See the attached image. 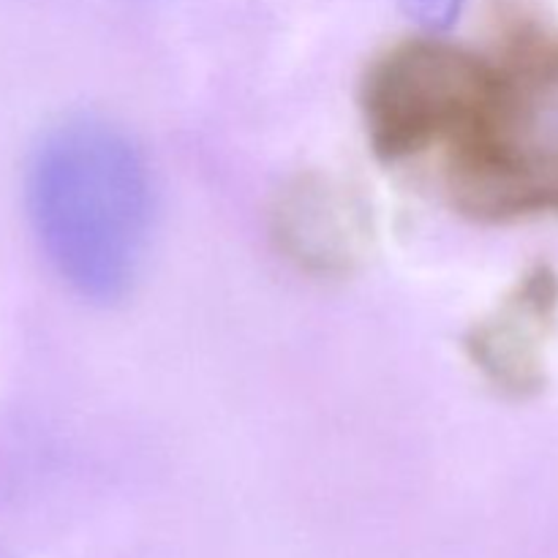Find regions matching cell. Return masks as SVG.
Returning a JSON list of instances; mask_svg holds the SVG:
<instances>
[{"label": "cell", "instance_id": "cell-1", "mask_svg": "<svg viewBox=\"0 0 558 558\" xmlns=\"http://www.w3.org/2000/svg\"><path fill=\"white\" fill-rule=\"evenodd\" d=\"M27 216L49 265L82 298L114 303L131 292L153 232L145 156L118 125L69 118L33 147Z\"/></svg>", "mask_w": 558, "mask_h": 558}, {"label": "cell", "instance_id": "cell-2", "mask_svg": "<svg viewBox=\"0 0 558 558\" xmlns=\"http://www.w3.org/2000/svg\"><path fill=\"white\" fill-rule=\"evenodd\" d=\"M488 65L490 54L434 36L387 49L363 87L374 150L390 163L445 150L477 101Z\"/></svg>", "mask_w": 558, "mask_h": 558}, {"label": "cell", "instance_id": "cell-3", "mask_svg": "<svg viewBox=\"0 0 558 558\" xmlns=\"http://www.w3.org/2000/svg\"><path fill=\"white\" fill-rule=\"evenodd\" d=\"M556 303L554 281L548 276H534L515 300L505 325H488L483 336L477 338V354L499 379L512 381V385H532L537 360H534V332L539 322L548 319L550 308Z\"/></svg>", "mask_w": 558, "mask_h": 558}, {"label": "cell", "instance_id": "cell-4", "mask_svg": "<svg viewBox=\"0 0 558 558\" xmlns=\"http://www.w3.org/2000/svg\"><path fill=\"white\" fill-rule=\"evenodd\" d=\"M403 11L425 31H447L461 16L466 0H401Z\"/></svg>", "mask_w": 558, "mask_h": 558}]
</instances>
